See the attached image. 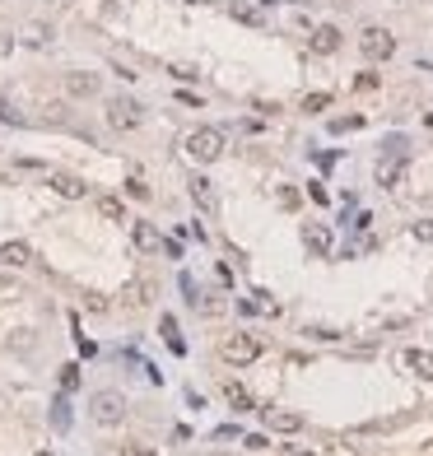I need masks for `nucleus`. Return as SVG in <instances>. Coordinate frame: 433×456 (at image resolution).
Returning a JSON list of instances; mask_svg holds the SVG:
<instances>
[{
  "mask_svg": "<svg viewBox=\"0 0 433 456\" xmlns=\"http://www.w3.org/2000/svg\"><path fill=\"white\" fill-rule=\"evenodd\" d=\"M182 149H187L191 163H214V158L224 154V131H214V126H200V131H191L187 140H182Z\"/></svg>",
  "mask_w": 433,
  "mask_h": 456,
  "instance_id": "1",
  "label": "nucleus"
},
{
  "mask_svg": "<svg viewBox=\"0 0 433 456\" xmlns=\"http://www.w3.org/2000/svg\"><path fill=\"white\" fill-rule=\"evenodd\" d=\"M219 358L224 363H233V368H243V363H256V358H261V340H256V335H229V340H224L219 345Z\"/></svg>",
  "mask_w": 433,
  "mask_h": 456,
  "instance_id": "2",
  "label": "nucleus"
},
{
  "mask_svg": "<svg viewBox=\"0 0 433 456\" xmlns=\"http://www.w3.org/2000/svg\"><path fill=\"white\" fill-rule=\"evenodd\" d=\"M373 177H378V187H400V177H405V149H400V140L387 145V154L373 168Z\"/></svg>",
  "mask_w": 433,
  "mask_h": 456,
  "instance_id": "3",
  "label": "nucleus"
},
{
  "mask_svg": "<svg viewBox=\"0 0 433 456\" xmlns=\"http://www.w3.org/2000/svg\"><path fill=\"white\" fill-rule=\"evenodd\" d=\"M140 122H144V107L135 98H126V93L108 98V126H117V131H135Z\"/></svg>",
  "mask_w": 433,
  "mask_h": 456,
  "instance_id": "4",
  "label": "nucleus"
},
{
  "mask_svg": "<svg viewBox=\"0 0 433 456\" xmlns=\"http://www.w3.org/2000/svg\"><path fill=\"white\" fill-rule=\"evenodd\" d=\"M359 52L368 56V61H387V56H396V37H391V28H364V37H359Z\"/></svg>",
  "mask_w": 433,
  "mask_h": 456,
  "instance_id": "5",
  "label": "nucleus"
},
{
  "mask_svg": "<svg viewBox=\"0 0 433 456\" xmlns=\"http://www.w3.org/2000/svg\"><path fill=\"white\" fill-rule=\"evenodd\" d=\"M93 419L98 423H122L126 419V396L122 391H98V396H93Z\"/></svg>",
  "mask_w": 433,
  "mask_h": 456,
  "instance_id": "6",
  "label": "nucleus"
},
{
  "mask_svg": "<svg viewBox=\"0 0 433 456\" xmlns=\"http://www.w3.org/2000/svg\"><path fill=\"white\" fill-rule=\"evenodd\" d=\"M303 242H308L312 256H331L335 238H331V228H326V223H303Z\"/></svg>",
  "mask_w": 433,
  "mask_h": 456,
  "instance_id": "7",
  "label": "nucleus"
},
{
  "mask_svg": "<svg viewBox=\"0 0 433 456\" xmlns=\"http://www.w3.org/2000/svg\"><path fill=\"white\" fill-rule=\"evenodd\" d=\"M400 368L415 373L420 382H433V354L429 349H405V354H400Z\"/></svg>",
  "mask_w": 433,
  "mask_h": 456,
  "instance_id": "8",
  "label": "nucleus"
},
{
  "mask_svg": "<svg viewBox=\"0 0 433 456\" xmlns=\"http://www.w3.org/2000/svg\"><path fill=\"white\" fill-rule=\"evenodd\" d=\"M261 419H266V428H275V433H299L303 428V414H294V410H261Z\"/></svg>",
  "mask_w": 433,
  "mask_h": 456,
  "instance_id": "9",
  "label": "nucleus"
},
{
  "mask_svg": "<svg viewBox=\"0 0 433 456\" xmlns=\"http://www.w3.org/2000/svg\"><path fill=\"white\" fill-rule=\"evenodd\" d=\"M312 52H317V56L340 52V28H335V23H322V28H312Z\"/></svg>",
  "mask_w": 433,
  "mask_h": 456,
  "instance_id": "10",
  "label": "nucleus"
},
{
  "mask_svg": "<svg viewBox=\"0 0 433 456\" xmlns=\"http://www.w3.org/2000/svg\"><path fill=\"white\" fill-rule=\"evenodd\" d=\"M66 89L75 93V98H93V93H98V75H89V70H75V75L66 79Z\"/></svg>",
  "mask_w": 433,
  "mask_h": 456,
  "instance_id": "11",
  "label": "nucleus"
},
{
  "mask_svg": "<svg viewBox=\"0 0 433 456\" xmlns=\"http://www.w3.org/2000/svg\"><path fill=\"white\" fill-rule=\"evenodd\" d=\"M0 261L19 270V266H28V261H33V247H28V242H5V247H0Z\"/></svg>",
  "mask_w": 433,
  "mask_h": 456,
  "instance_id": "12",
  "label": "nucleus"
},
{
  "mask_svg": "<svg viewBox=\"0 0 433 456\" xmlns=\"http://www.w3.org/2000/svg\"><path fill=\"white\" fill-rule=\"evenodd\" d=\"M158 335H163V345L173 349V354H187V340H182V331H178V317H163V322H158Z\"/></svg>",
  "mask_w": 433,
  "mask_h": 456,
  "instance_id": "13",
  "label": "nucleus"
},
{
  "mask_svg": "<svg viewBox=\"0 0 433 456\" xmlns=\"http://www.w3.org/2000/svg\"><path fill=\"white\" fill-rule=\"evenodd\" d=\"M187 191H191V201H196L200 210H214V191H210V182L200 177V173H196V177L187 182Z\"/></svg>",
  "mask_w": 433,
  "mask_h": 456,
  "instance_id": "14",
  "label": "nucleus"
},
{
  "mask_svg": "<svg viewBox=\"0 0 433 456\" xmlns=\"http://www.w3.org/2000/svg\"><path fill=\"white\" fill-rule=\"evenodd\" d=\"M52 187H56V196H70V201H79V196H84V182L70 177V173H56Z\"/></svg>",
  "mask_w": 433,
  "mask_h": 456,
  "instance_id": "15",
  "label": "nucleus"
},
{
  "mask_svg": "<svg viewBox=\"0 0 433 456\" xmlns=\"http://www.w3.org/2000/svg\"><path fill=\"white\" fill-rule=\"evenodd\" d=\"M224 401L233 405V410H256V401L247 396V387H238V382H224Z\"/></svg>",
  "mask_w": 433,
  "mask_h": 456,
  "instance_id": "16",
  "label": "nucleus"
},
{
  "mask_svg": "<svg viewBox=\"0 0 433 456\" xmlns=\"http://www.w3.org/2000/svg\"><path fill=\"white\" fill-rule=\"evenodd\" d=\"M229 14H233L238 23H247V28H261V10H252V5H247V0H233V5H229Z\"/></svg>",
  "mask_w": 433,
  "mask_h": 456,
  "instance_id": "17",
  "label": "nucleus"
},
{
  "mask_svg": "<svg viewBox=\"0 0 433 456\" xmlns=\"http://www.w3.org/2000/svg\"><path fill=\"white\" fill-rule=\"evenodd\" d=\"M252 298H256V303H243V312H256V308H261V312H266V317H275V312H279V303H275V298H270V293H266V289H256V293H252Z\"/></svg>",
  "mask_w": 433,
  "mask_h": 456,
  "instance_id": "18",
  "label": "nucleus"
},
{
  "mask_svg": "<svg viewBox=\"0 0 433 456\" xmlns=\"http://www.w3.org/2000/svg\"><path fill=\"white\" fill-rule=\"evenodd\" d=\"M135 242H140L144 252H158V247H163V238H158L149 223H135Z\"/></svg>",
  "mask_w": 433,
  "mask_h": 456,
  "instance_id": "19",
  "label": "nucleus"
},
{
  "mask_svg": "<svg viewBox=\"0 0 433 456\" xmlns=\"http://www.w3.org/2000/svg\"><path fill=\"white\" fill-rule=\"evenodd\" d=\"M52 428H56V433H66V428H70V401H66V396L52 405Z\"/></svg>",
  "mask_w": 433,
  "mask_h": 456,
  "instance_id": "20",
  "label": "nucleus"
},
{
  "mask_svg": "<svg viewBox=\"0 0 433 456\" xmlns=\"http://www.w3.org/2000/svg\"><path fill=\"white\" fill-rule=\"evenodd\" d=\"M23 42H28V47H47V42H52V28H47V23H33Z\"/></svg>",
  "mask_w": 433,
  "mask_h": 456,
  "instance_id": "21",
  "label": "nucleus"
},
{
  "mask_svg": "<svg viewBox=\"0 0 433 456\" xmlns=\"http://www.w3.org/2000/svg\"><path fill=\"white\" fill-rule=\"evenodd\" d=\"M56 382H61V391H75V387H79V368H75V363H66L61 373H56Z\"/></svg>",
  "mask_w": 433,
  "mask_h": 456,
  "instance_id": "22",
  "label": "nucleus"
},
{
  "mask_svg": "<svg viewBox=\"0 0 433 456\" xmlns=\"http://www.w3.org/2000/svg\"><path fill=\"white\" fill-rule=\"evenodd\" d=\"M331 107V93H308L303 98V112H326Z\"/></svg>",
  "mask_w": 433,
  "mask_h": 456,
  "instance_id": "23",
  "label": "nucleus"
},
{
  "mask_svg": "<svg viewBox=\"0 0 433 456\" xmlns=\"http://www.w3.org/2000/svg\"><path fill=\"white\" fill-rule=\"evenodd\" d=\"M364 126V117H335L331 122V135H345V131H359Z\"/></svg>",
  "mask_w": 433,
  "mask_h": 456,
  "instance_id": "24",
  "label": "nucleus"
},
{
  "mask_svg": "<svg viewBox=\"0 0 433 456\" xmlns=\"http://www.w3.org/2000/svg\"><path fill=\"white\" fill-rule=\"evenodd\" d=\"M126 196H131V201H149V187H144L140 177H131L126 182Z\"/></svg>",
  "mask_w": 433,
  "mask_h": 456,
  "instance_id": "25",
  "label": "nucleus"
},
{
  "mask_svg": "<svg viewBox=\"0 0 433 456\" xmlns=\"http://www.w3.org/2000/svg\"><path fill=\"white\" fill-rule=\"evenodd\" d=\"M410 233L420 238V242H433V219H420V223H410Z\"/></svg>",
  "mask_w": 433,
  "mask_h": 456,
  "instance_id": "26",
  "label": "nucleus"
},
{
  "mask_svg": "<svg viewBox=\"0 0 433 456\" xmlns=\"http://www.w3.org/2000/svg\"><path fill=\"white\" fill-rule=\"evenodd\" d=\"M103 214H108V219H122V201H117V196H108V201H103Z\"/></svg>",
  "mask_w": 433,
  "mask_h": 456,
  "instance_id": "27",
  "label": "nucleus"
},
{
  "mask_svg": "<svg viewBox=\"0 0 433 456\" xmlns=\"http://www.w3.org/2000/svg\"><path fill=\"white\" fill-rule=\"evenodd\" d=\"M0 122H10V126H23V117L10 107V103H0Z\"/></svg>",
  "mask_w": 433,
  "mask_h": 456,
  "instance_id": "28",
  "label": "nucleus"
},
{
  "mask_svg": "<svg viewBox=\"0 0 433 456\" xmlns=\"http://www.w3.org/2000/svg\"><path fill=\"white\" fill-rule=\"evenodd\" d=\"M308 196H312V201H317V205H326V201H331V196H326V187H322V182H308Z\"/></svg>",
  "mask_w": 433,
  "mask_h": 456,
  "instance_id": "29",
  "label": "nucleus"
},
{
  "mask_svg": "<svg viewBox=\"0 0 433 456\" xmlns=\"http://www.w3.org/2000/svg\"><path fill=\"white\" fill-rule=\"evenodd\" d=\"M308 335H312V340H340V331H326V326H312Z\"/></svg>",
  "mask_w": 433,
  "mask_h": 456,
  "instance_id": "30",
  "label": "nucleus"
},
{
  "mask_svg": "<svg viewBox=\"0 0 433 456\" xmlns=\"http://www.w3.org/2000/svg\"><path fill=\"white\" fill-rule=\"evenodd\" d=\"M122 456H154L149 447H122Z\"/></svg>",
  "mask_w": 433,
  "mask_h": 456,
  "instance_id": "31",
  "label": "nucleus"
},
{
  "mask_svg": "<svg viewBox=\"0 0 433 456\" xmlns=\"http://www.w3.org/2000/svg\"><path fill=\"white\" fill-rule=\"evenodd\" d=\"M10 47H14V42H10V33H0V56H10Z\"/></svg>",
  "mask_w": 433,
  "mask_h": 456,
  "instance_id": "32",
  "label": "nucleus"
},
{
  "mask_svg": "<svg viewBox=\"0 0 433 456\" xmlns=\"http://www.w3.org/2000/svg\"><path fill=\"white\" fill-rule=\"evenodd\" d=\"M289 456H312V452H289Z\"/></svg>",
  "mask_w": 433,
  "mask_h": 456,
  "instance_id": "33",
  "label": "nucleus"
},
{
  "mask_svg": "<svg viewBox=\"0 0 433 456\" xmlns=\"http://www.w3.org/2000/svg\"><path fill=\"white\" fill-rule=\"evenodd\" d=\"M196 5H210V0H196Z\"/></svg>",
  "mask_w": 433,
  "mask_h": 456,
  "instance_id": "34",
  "label": "nucleus"
}]
</instances>
